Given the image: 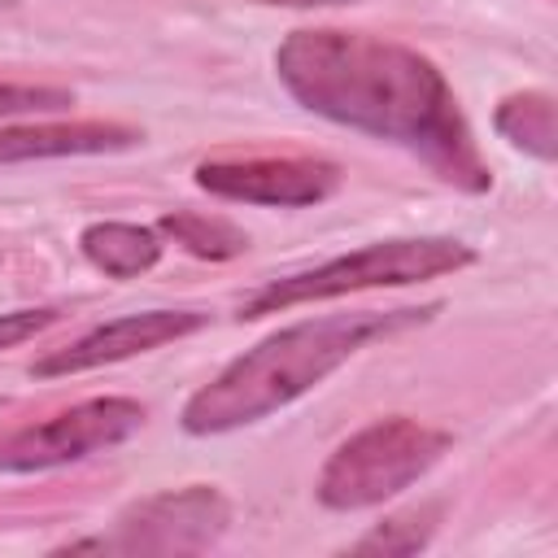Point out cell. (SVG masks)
<instances>
[{
    "instance_id": "obj_1",
    "label": "cell",
    "mask_w": 558,
    "mask_h": 558,
    "mask_svg": "<svg viewBox=\"0 0 558 558\" xmlns=\"http://www.w3.org/2000/svg\"><path fill=\"white\" fill-rule=\"evenodd\" d=\"M275 74L310 113L401 144L466 192L493 183L445 74L414 48L366 31H292Z\"/></svg>"
},
{
    "instance_id": "obj_2",
    "label": "cell",
    "mask_w": 558,
    "mask_h": 558,
    "mask_svg": "<svg viewBox=\"0 0 558 558\" xmlns=\"http://www.w3.org/2000/svg\"><path fill=\"white\" fill-rule=\"evenodd\" d=\"M440 305L423 310H353V314H327L292 323L248 353H240L214 384L187 397L179 423L192 436L231 432L244 423H257L288 401L305 397L314 384H323L340 362H349L362 344L384 340L392 331H405L414 323H427Z\"/></svg>"
},
{
    "instance_id": "obj_10",
    "label": "cell",
    "mask_w": 558,
    "mask_h": 558,
    "mask_svg": "<svg viewBox=\"0 0 558 558\" xmlns=\"http://www.w3.org/2000/svg\"><path fill=\"white\" fill-rule=\"evenodd\" d=\"M78 248L109 279H135V275L153 270L157 257H161L157 231L153 227H135V222H92L78 235Z\"/></svg>"
},
{
    "instance_id": "obj_6",
    "label": "cell",
    "mask_w": 558,
    "mask_h": 558,
    "mask_svg": "<svg viewBox=\"0 0 558 558\" xmlns=\"http://www.w3.org/2000/svg\"><path fill=\"white\" fill-rule=\"evenodd\" d=\"M144 427V405L131 397H96L83 405H70L44 423L17 427L0 436V471L26 475V471H48L65 466L78 458H92L100 449H113L131 440Z\"/></svg>"
},
{
    "instance_id": "obj_3",
    "label": "cell",
    "mask_w": 558,
    "mask_h": 558,
    "mask_svg": "<svg viewBox=\"0 0 558 558\" xmlns=\"http://www.w3.org/2000/svg\"><path fill=\"white\" fill-rule=\"evenodd\" d=\"M475 262V248L449 235H418V240H379L366 248H353L344 257H331L314 270L288 275L266 283L262 292H253L240 305V318H262V314H279L292 305H310V301H331L344 292H366V288H405V283H423V279H440L453 275L462 266Z\"/></svg>"
},
{
    "instance_id": "obj_4",
    "label": "cell",
    "mask_w": 558,
    "mask_h": 558,
    "mask_svg": "<svg viewBox=\"0 0 558 558\" xmlns=\"http://www.w3.org/2000/svg\"><path fill=\"white\" fill-rule=\"evenodd\" d=\"M445 449H449V432L392 414L349 436L327 458L314 493L327 510H366L397 497L418 475H427Z\"/></svg>"
},
{
    "instance_id": "obj_5",
    "label": "cell",
    "mask_w": 558,
    "mask_h": 558,
    "mask_svg": "<svg viewBox=\"0 0 558 558\" xmlns=\"http://www.w3.org/2000/svg\"><path fill=\"white\" fill-rule=\"evenodd\" d=\"M231 523V506L209 484H187L170 493H153L144 501H131L113 536L96 541H70L65 549H118V554H201L209 549Z\"/></svg>"
},
{
    "instance_id": "obj_8",
    "label": "cell",
    "mask_w": 558,
    "mask_h": 558,
    "mask_svg": "<svg viewBox=\"0 0 558 558\" xmlns=\"http://www.w3.org/2000/svg\"><path fill=\"white\" fill-rule=\"evenodd\" d=\"M205 323H209V314H196V310H144V314H126V318H113V323L92 327L87 336H78L65 349L44 353L31 366V375L35 379L78 375V371H92V366H105V362H122V357L161 349L170 340H183V336L201 331Z\"/></svg>"
},
{
    "instance_id": "obj_13",
    "label": "cell",
    "mask_w": 558,
    "mask_h": 558,
    "mask_svg": "<svg viewBox=\"0 0 558 558\" xmlns=\"http://www.w3.org/2000/svg\"><path fill=\"white\" fill-rule=\"evenodd\" d=\"M436 514H440L436 506H423V510L384 519V523H379L371 536H362L353 549H357V554H418V549L432 541Z\"/></svg>"
},
{
    "instance_id": "obj_16",
    "label": "cell",
    "mask_w": 558,
    "mask_h": 558,
    "mask_svg": "<svg viewBox=\"0 0 558 558\" xmlns=\"http://www.w3.org/2000/svg\"><path fill=\"white\" fill-rule=\"evenodd\" d=\"M257 4H283V9H323V4H353V0H257Z\"/></svg>"
},
{
    "instance_id": "obj_12",
    "label": "cell",
    "mask_w": 558,
    "mask_h": 558,
    "mask_svg": "<svg viewBox=\"0 0 558 558\" xmlns=\"http://www.w3.org/2000/svg\"><path fill=\"white\" fill-rule=\"evenodd\" d=\"M157 231L170 235L174 244H183L187 253L209 257V262H227V257H240V253L248 248V235H244L235 222H227V218H205V214H187V209L161 214Z\"/></svg>"
},
{
    "instance_id": "obj_15",
    "label": "cell",
    "mask_w": 558,
    "mask_h": 558,
    "mask_svg": "<svg viewBox=\"0 0 558 558\" xmlns=\"http://www.w3.org/2000/svg\"><path fill=\"white\" fill-rule=\"evenodd\" d=\"M61 318V310L44 305V310H13V314H0V349H13L31 336H39L44 327H52Z\"/></svg>"
},
{
    "instance_id": "obj_11",
    "label": "cell",
    "mask_w": 558,
    "mask_h": 558,
    "mask_svg": "<svg viewBox=\"0 0 558 558\" xmlns=\"http://www.w3.org/2000/svg\"><path fill=\"white\" fill-rule=\"evenodd\" d=\"M493 122L514 148H523L541 161H554V153H558V113H554V100L545 92L506 96Z\"/></svg>"
},
{
    "instance_id": "obj_14",
    "label": "cell",
    "mask_w": 558,
    "mask_h": 558,
    "mask_svg": "<svg viewBox=\"0 0 558 558\" xmlns=\"http://www.w3.org/2000/svg\"><path fill=\"white\" fill-rule=\"evenodd\" d=\"M74 92L65 87H35V83H0V118H17V113H57L70 109Z\"/></svg>"
},
{
    "instance_id": "obj_7",
    "label": "cell",
    "mask_w": 558,
    "mask_h": 558,
    "mask_svg": "<svg viewBox=\"0 0 558 558\" xmlns=\"http://www.w3.org/2000/svg\"><path fill=\"white\" fill-rule=\"evenodd\" d=\"M196 187L248 201V205H279L301 209L318 205L340 187V170L318 157H244V161H201Z\"/></svg>"
},
{
    "instance_id": "obj_9",
    "label": "cell",
    "mask_w": 558,
    "mask_h": 558,
    "mask_svg": "<svg viewBox=\"0 0 558 558\" xmlns=\"http://www.w3.org/2000/svg\"><path fill=\"white\" fill-rule=\"evenodd\" d=\"M140 144L135 126L122 122H44V126H0V166L31 157H78V153H118Z\"/></svg>"
}]
</instances>
